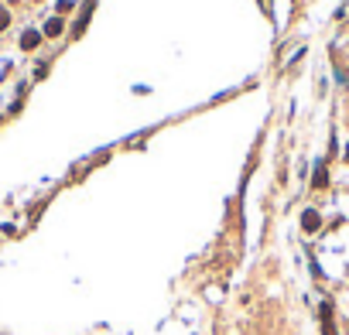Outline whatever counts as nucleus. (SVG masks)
<instances>
[{
  "instance_id": "obj_1",
  "label": "nucleus",
  "mask_w": 349,
  "mask_h": 335,
  "mask_svg": "<svg viewBox=\"0 0 349 335\" xmlns=\"http://www.w3.org/2000/svg\"><path fill=\"white\" fill-rule=\"evenodd\" d=\"M38 45H41V34H38V31H24V34H21V48H24V52H31V48H38Z\"/></svg>"
},
{
  "instance_id": "obj_2",
  "label": "nucleus",
  "mask_w": 349,
  "mask_h": 335,
  "mask_svg": "<svg viewBox=\"0 0 349 335\" xmlns=\"http://www.w3.org/2000/svg\"><path fill=\"white\" fill-rule=\"evenodd\" d=\"M318 222H322V219H318V212H315V209H308V212L301 215V226H305L308 233H315V229H318Z\"/></svg>"
},
{
  "instance_id": "obj_3",
  "label": "nucleus",
  "mask_w": 349,
  "mask_h": 335,
  "mask_svg": "<svg viewBox=\"0 0 349 335\" xmlns=\"http://www.w3.org/2000/svg\"><path fill=\"white\" fill-rule=\"evenodd\" d=\"M329 185V171H325V164H318L315 168V188H325Z\"/></svg>"
},
{
  "instance_id": "obj_4",
  "label": "nucleus",
  "mask_w": 349,
  "mask_h": 335,
  "mask_svg": "<svg viewBox=\"0 0 349 335\" xmlns=\"http://www.w3.org/2000/svg\"><path fill=\"white\" fill-rule=\"evenodd\" d=\"M59 31H62V21H48L45 24V34H59Z\"/></svg>"
},
{
  "instance_id": "obj_5",
  "label": "nucleus",
  "mask_w": 349,
  "mask_h": 335,
  "mask_svg": "<svg viewBox=\"0 0 349 335\" xmlns=\"http://www.w3.org/2000/svg\"><path fill=\"white\" fill-rule=\"evenodd\" d=\"M3 24H7V14H3V10H0V28H3Z\"/></svg>"
}]
</instances>
